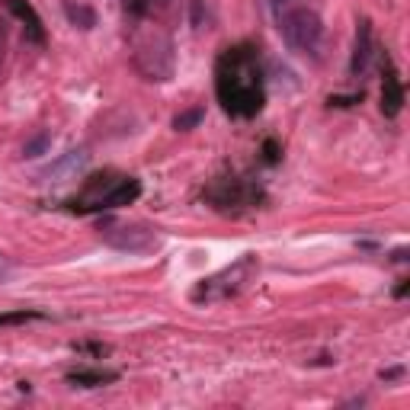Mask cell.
Here are the masks:
<instances>
[{"mask_svg": "<svg viewBox=\"0 0 410 410\" xmlns=\"http://www.w3.org/2000/svg\"><path fill=\"white\" fill-rule=\"evenodd\" d=\"M87 164V151L80 148V151H71L64 160H58L52 170H48V176H64V174H74V170H80Z\"/></svg>", "mask_w": 410, "mask_h": 410, "instance_id": "cell-12", "label": "cell"}, {"mask_svg": "<svg viewBox=\"0 0 410 410\" xmlns=\"http://www.w3.org/2000/svg\"><path fill=\"white\" fill-rule=\"evenodd\" d=\"M327 103H330V106H353V103H362V93H353V97H330L327 99Z\"/></svg>", "mask_w": 410, "mask_h": 410, "instance_id": "cell-18", "label": "cell"}, {"mask_svg": "<svg viewBox=\"0 0 410 410\" xmlns=\"http://www.w3.org/2000/svg\"><path fill=\"white\" fill-rule=\"evenodd\" d=\"M401 375H404V369H401V365H391V369H381V379H385V381H395V379H401Z\"/></svg>", "mask_w": 410, "mask_h": 410, "instance_id": "cell-19", "label": "cell"}, {"mask_svg": "<svg viewBox=\"0 0 410 410\" xmlns=\"http://www.w3.org/2000/svg\"><path fill=\"white\" fill-rule=\"evenodd\" d=\"M64 16L71 20V26H77V29H93L97 26V13H93V7H87V3H80V0H64Z\"/></svg>", "mask_w": 410, "mask_h": 410, "instance_id": "cell-11", "label": "cell"}, {"mask_svg": "<svg viewBox=\"0 0 410 410\" xmlns=\"http://www.w3.org/2000/svg\"><path fill=\"white\" fill-rule=\"evenodd\" d=\"M202 119H205V109H202V106L186 109V113H180V115L174 119V129H176V132H192Z\"/></svg>", "mask_w": 410, "mask_h": 410, "instance_id": "cell-13", "label": "cell"}, {"mask_svg": "<svg viewBox=\"0 0 410 410\" xmlns=\"http://www.w3.org/2000/svg\"><path fill=\"white\" fill-rule=\"evenodd\" d=\"M407 289H410V279H401L395 285V298H404V295H407Z\"/></svg>", "mask_w": 410, "mask_h": 410, "instance_id": "cell-22", "label": "cell"}, {"mask_svg": "<svg viewBox=\"0 0 410 410\" xmlns=\"http://www.w3.org/2000/svg\"><path fill=\"white\" fill-rule=\"evenodd\" d=\"M42 314L38 311H13V314H0V327L7 324H26V320H38Z\"/></svg>", "mask_w": 410, "mask_h": 410, "instance_id": "cell-16", "label": "cell"}, {"mask_svg": "<svg viewBox=\"0 0 410 410\" xmlns=\"http://www.w3.org/2000/svg\"><path fill=\"white\" fill-rule=\"evenodd\" d=\"M279 32L285 38V45L298 55H318L320 52V38H324V23L311 7H289L285 13L276 16Z\"/></svg>", "mask_w": 410, "mask_h": 410, "instance_id": "cell-3", "label": "cell"}, {"mask_svg": "<svg viewBox=\"0 0 410 410\" xmlns=\"http://www.w3.org/2000/svg\"><path fill=\"white\" fill-rule=\"evenodd\" d=\"M205 199L218 212H241V208H253L263 202V186L250 176H218L205 190Z\"/></svg>", "mask_w": 410, "mask_h": 410, "instance_id": "cell-4", "label": "cell"}, {"mask_svg": "<svg viewBox=\"0 0 410 410\" xmlns=\"http://www.w3.org/2000/svg\"><path fill=\"white\" fill-rule=\"evenodd\" d=\"M215 97L225 113L234 119H250L263 109V68H260L257 45L241 42L218 55L215 61Z\"/></svg>", "mask_w": 410, "mask_h": 410, "instance_id": "cell-1", "label": "cell"}, {"mask_svg": "<svg viewBox=\"0 0 410 410\" xmlns=\"http://www.w3.org/2000/svg\"><path fill=\"white\" fill-rule=\"evenodd\" d=\"M391 260H395V263H404V260H407V247H397V250L391 253Z\"/></svg>", "mask_w": 410, "mask_h": 410, "instance_id": "cell-23", "label": "cell"}, {"mask_svg": "<svg viewBox=\"0 0 410 410\" xmlns=\"http://www.w3.org/2000/svg\"><path fill=\"white\" fill-rule=\"evenodd\" d=\"M148 10V0H129V13L132 16H141Z\"/></svg>", "mask_w": 410, "mask_h": 410, "instance_id": "cell-20", "label": "cell"}, {"mask_svg": "<svg viewBox=\"0 0 410 410\" xmlns=\"http://www.w3.org/2000/svg\"><path fill=\"white\" fill-rule=\"evenodd\" d=\"M260 269V260L253 257V253H243L241 260H234L231 266H225L221 273H215V276H208V279H202L192 289V302H199V304H208V302H225V298H231V295H237V292L247 285V282L253 279V273Z\"/></svg>", "mask_w": 410, "mask_h": 410, "instance_id": "cell-2", "label": "cell"}, {"mask_svg": "<svg viewBox=\"0 0 410 410\" xmlns=\"http://www.w3.org/2000/svg\"><path fill=\"white\" fill-rule=\"evenodd\" d=\"M132 61L148 80H167L174 74V45L167 36H148L145 42L138 38Z\"/></svg>", "mask_w": 410, "mask_h": 410, "instance_id": "cell-5", "label": "cell"}, {"mask_svg": "<svg viewBox=\"0 0 410 410\" xmlns=\"http://www.w3.org/2000/svg\"><path fill=\"white\" fill-rule=\"evenodd\" d=\"M372 23L369 20H359L356 23V45H353V58H350V74L362 77L365 68H369V58H372Z\"/></svg>", "mask_w": 410, "mask_h": 410, "instance_id": "cell-7", "label": "cell"}, {"mask_svg": "<svg viewBox=\"0 0 410 410\" xmlns=\"http://www.w3.org/2000/svg\"><path fill=\"white\" fill-rule=\"evenodd\" d=\"M71 350L80 353V356H97V359H103V356H109V353H113V346H106V343H74Z\"/></svg>", "mask_w": 410, "mask_h": 410, "instance_id": "cell-15", "label": "cell"}, {"mask_svg": "<svg viewBox=\"0 0 410 410\" xmlns=\"http://www.w3.org/2000/svg\"><path fill=\"white\" fill-rule=\"evenodd\" d=\"M115 379H119V372H109V369H77V372H68L71 385L80 388H103Z\"/></svg>", "mask_w": 410, "mask_h": 410, "instance_id": "cell-10", "label": "cell"}, {"mask_svg": "<svg viewBox=\"0 0 410 410\" xmlns=\"http://www.w3.org/2000/svg\"><path fill=\"white\" fill-rule=\"evenodd\" d=\"M263 160H266V164H279V141H276V138H266Z\"/></svg>", "mask_w": 410, "mask_h": 410, "instance_id": "cell-17", "label": "cell"}, {"mask_svg": "<svg viewBox=\"0 0 410 410\" xmlns=\"http://www.w3.org/2000/svg\"><path fill=\"white\" fill-rule=\"evenodd\" d=\"M103 241L125 253H145L157 247V234L151 228H141V225H109L103 231Z\"/></svg>", "mask_w": 410, "mask_h": 410, "instance_id": "cell-6", "label": "cell"}, {"mask_svg": "<svg viewBox=\"0 0 410 410\" xmlns=\"http://www.w3.org/2000/svg\"><path fill=\"white\" fill-rule=\"evenodd\" d=\"M404 106V84L401 77H397L395 68L385 71V84H381V113L388 115V119H395L397 113H401Z\"/></svg>", "mask_w": 410, "mask_h": 410, "instance_id": "cell-9", "label": "cell"}, {"mask_svg": "<svg viewBox=\"0 0 410 410\" xmlns=\"http://www.w3.org/2000/svg\"><path fill=\"white\" fill-rule=\"evenodd\" d=\"M48 145H52V138H48V132H38L32 141H26V148H23V154L26 157H42V154L48 151Z\"/></svg>", "mask_w": 410, "mask_h": 410, "instance_id": "cell-14", "label": "cell"}, {"mask_svg": "<svg viewBox=\"0 0 410 410\" xmlns=\"http://www.w3.org/2000/svg\"><path fill=\"white\" fill-rule=\"evenodd\" d=\"M289 7H292V0H269V10H273L276 16H279V13H285Z\"/></svg>", "mask_w": 410, "mask_h": 410, "instance_id": "cell-21", "label": "cell"}, {"mask_svg": "<svg viewBox=\"0 0 410 410\" xmlns=\"http://www.w3.org/2000/svg\"><path fill=\"white\" fill-rule=\"evenodd\" d=\"M7 10L20 20V23H23L26 38H29V42H36V45L45 42V26H42V20H38V13L32 10L29 0H7Z\"/></svg>", "mask_w": 410, "mask_h": 410, "instance_id": "cell-8", "label": "cell"}]
</instances>
